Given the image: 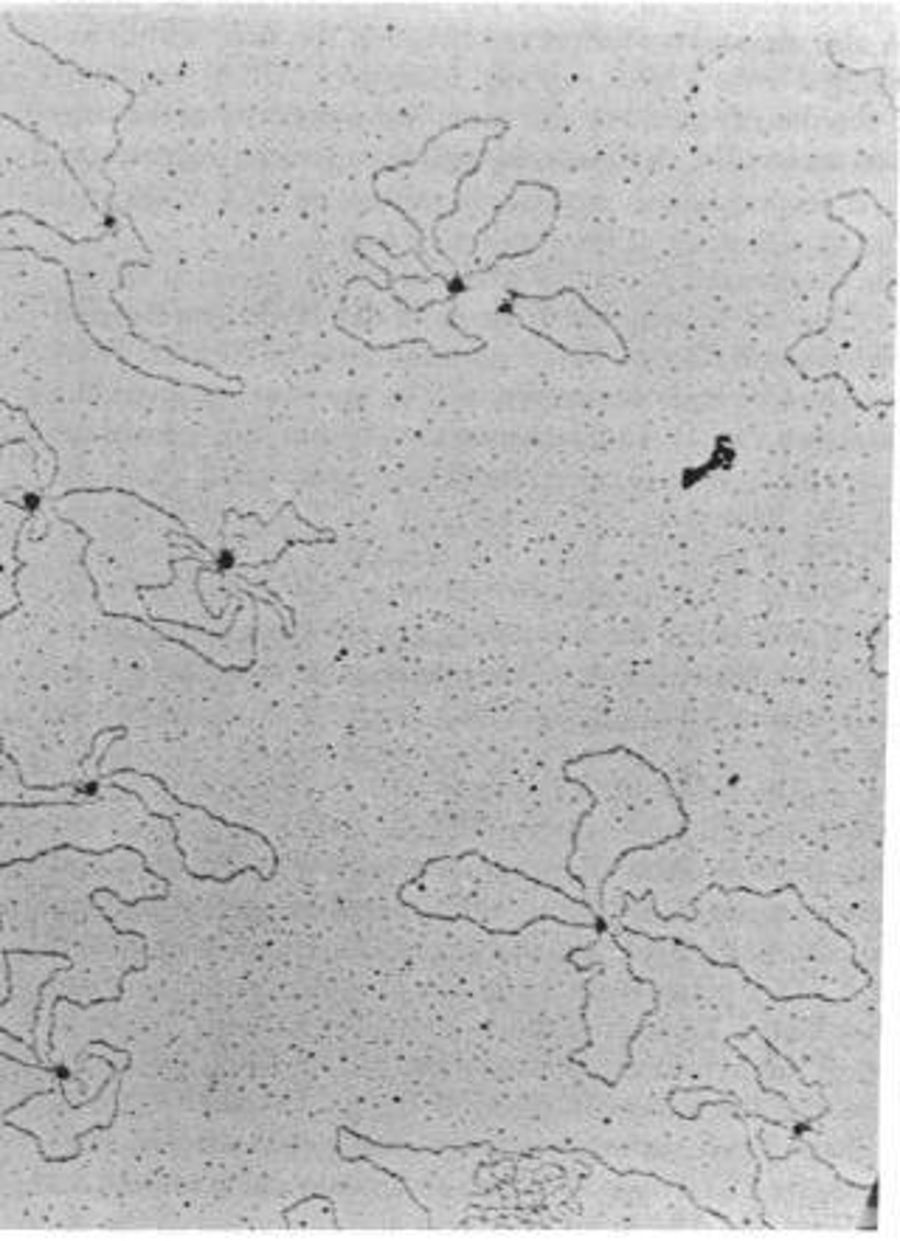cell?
Wrapping results in <instances>:
<instances>
[{
  "label": "cell",
  "instance_id": "6da1fadb",
  "mask_svg": "<svg viewBox=\"0 0 900 1241\" xmlns=\"http://www.w3.org/2000/svg\"><path fill=\"white\" fill-rule=\"evenodd\" d=\"M504 135H507V130H498V133H495V135H487V138H484V142H482V149H479V158H476V161H473V167H470V169H468V172H462V178H459V180H457V189H453V206H450V209H448V212H442V214H437V217H434V232H431V243H434V251H437V254H439V257H442V259H448V262H453V259H450V257H448V251H445V248H442V243H439V225H442V223H445V220L457 217V212H459V209H462V187H464V180H470V178H473V175H479V169H482L484 158H487V149H490V144L502 142Z\"/></svg>",
  "mask_w": 900,
  "mask_h": 1241
},
{
  "label": "cell",
  "instance_id": "7a4b0ae2",
  "mask_svg": "<svg viewBox=\"0 0 900 1241\" xmlns=\"http://www.w3.org/2000/svg\"><path fill=\"white\" fill-rule=\"evenodd\" d=\"M0 122H9V124H14V127H18V130H23V133H32V135H34V138H37V142H40V144H45V147H48V149H54V153H57V155H59V161H63V164H65V169H68V172H71V178H74V180H77V187H79V189H82V194H85V198H88V203H90V206H93V209H99L97 198H93V194H90V189H88V187H85V180H82V178H79V172H77V169H74V164H71V161H68V153H65V149H63V147H59V144H57V142H54V138H48V135H45V133H40V130H37V127H32V124H26V122H20V119H14V116H12V113H3V110H0Z\"/></svg>",
  "mask_w": 900,
  "mask_h": 1241
}]
</instances>
